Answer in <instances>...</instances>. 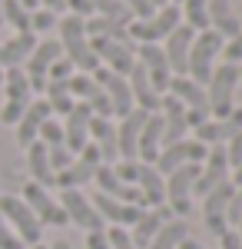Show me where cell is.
<instances>
[{"label":"cell","instance_id":"obj_1","mask_svg":"<svg viewBox=\"0 0 242 249\" xmlns=\"http://www.w3.org/2000/svg\"><path fill=\"white\" fill-rule=\"evenodd\" d=\"M56 30H60V47H63V57L73 63L76 73H93L100 67L96 53L90 50V37H86V27H83V17L76 14H63L56 20Z\"/></svg>","mask_w":242,"mask_h":249},{"label":"cell","instance_id":"obj_20","mask_svg":"<svg viewBox=\"0 0 242 249\" xmlns=\"http://www.w3.org/2000/svg\"><path fill=\"white\" fill-rule=\"evenodd\" d=\"M192 37H196V30H189L186 23H179V27H176V30L159 43V47H163V53H166V63H169V73H173V77H186Z\"/></svg>","mask_w":242,"mask_h":249},{"label":"cell","instance_id":"obj_35","mask_svg":"<svg viewBox=\"0 0 242 249\" xmlns=\"http://www.w3.org/2000/svg\"><path fill=\"white\" fill-rule=\"evenodd\" d=\"M27 170H30V183H37V186H43V190H50L56 179L53 166H50V156H47V146L43 143H30L27 146Z\"/></svg>","mask_w":242,"mask_h":249},{"label":"cell","instance_id":"obj_24","mask_svg":"<svg viewBox=\"0 0 242 249\" xmlns=\"http://www.w3.org/2000/svg\"><path fill=\"white\" fill-rule=\"evenodd\" d=\"M136 60H139V67L146 70L149 83H153L159 93H166L173 73H169V63H166L163 47H159V43H143V47H136Z\"/></svg>","mask_w":242,"mask_h":249},{"label":"cell","instance_id":"obj_26","mask_svg":"<svg viewBox=\"0 0 242 249\" xmlns=\"http://www.w3.org/2000/svg\"><path fill=\"white\" fill-rule=\"evenodd\" d=\"M126 83H130V93H133L136 110H143V113H159V100H163V93L149 83L146 70L139 67V60L133 63V70L126 73Z\"/></svg>","mask_w":242,"mask_h":249},{"label":"cell","instance_id":"obj_49","mask_svg":"<svg viewBox=\"0 0 242 249\" xmlns=\"http://www.w3.org/2000/svg\"><path fill=\"white\" fill-rule=\"evenodd\" d=\"M67 3V14H76V17H93V3L90 0H63Z\"/></svg>","mask_w":242,"mask_h":249},{"label":"cell","instance_id":"obj_18","mask_svg":"<svg viewBox=\"0 0 242 249\" xmlns=\"http://www.w3.org/2000/svg\"><path fill=\"white\" fill-rule=\"evenodd\" d=\"M232 193H236V186H232V179H229V183H223V186H216V190H209L203 196V223H206V230L212 232L216 239L229 230V223H225V210H229Z\"/></svg>","mask_w":242,"mask_h":249},{"label":"cell","instance_id":"obj_44","mask_svg":"<svg viewBox=\"0 0 242 249\" xmlns=\"http://www.w3.org/2000/svg\"><path fill=\"white\" fill-rule=\"evenodd\" d=\"M126 10H130V17L133 20H149L159 7H153V0H120Z\"/></svg>","mask_w":242,"mask_h":249},{"label":"cell","instance_id":"obj_61","mask_svg":"<svg viewBox=\"0 0 242 249\" xmlns=\"http://www.w3.org/2000/svg\"><path fill=\"white\" fill-rule=\"evenodd\" d=\"M236 196H239V199H242V186H236Z\"/></svg>","mask_w":242,"mask_h":249},{"label":"cell","instance_id":"obj_9","mask_svg":"<svg viewBox=\"0 0 242 249\" xmlns=\"http://www.w3.org/2000/svg\"><path fill=\"white\" fill-rule=\"evenodd\" d=\"M90 50L96 53L100 67H106V70L120 73V77H126V73L133 70V63H136V47H133V40L93 37L90 40Z\"/></svg>","mask_w":242,"mask_h":249},{"label":"cell","instance_id":"obj_14","mask_svg":"<svg viewBox=\"0 0 242 249\" xmlns=\"http://www.w3.org/2000/svg\"><path fill=\"white\" fill-rule=\"evenodd\" d=\"M232 179V166H229V156H225V146H209L206 150V160L199 163V176H196V196L203 199L209 190L223 186Z\"/></svg>","mask_w":242,"mask_h":249},{"label":"cell","instance_id":"obj_30","mask_svg":"<svg viewBox=\"0 0 242 249\" xmlns=\"http://www.w3.org/2000/svg\"><path fill=\"white\" fill-rule=\"evenodd\" d=\"M90 143L100 150V160L113 166L120 160V150H116V120H106V116H93L90 120Z\"/></svg>","mask_w":242,"mask_h":249},{"label":"cell","instance_id":"obj_43","mask_svg":"<svg viewBox=\"0 0 242 249\" xmlns=\"http://www.w3.org/2000/svg\"><path fill=\"white\" fill-rule=\"evenodd\" d=\"M106 243H110V249H139L136 243L130 239V230H123V226H106Z\"/></svg>","mask_w":242,"mask_h":249},{"label":"cell","instance_id":"obj_32","mask_svg":"<svg viewBox=\"0 0 242 249\" xmlns=\"http://www.w3.org/2000/svg\"><path fill=\"white\" fill-rule=\"evenodd\" d=\"M163 150V116L149 113L139 133V146H136V160L139 163H156V156Z\"/></svg>","mask_w":242,"mask_h":249},{"label":"cell","instance_id":"obj_25","mask_svg":"<svg viewBox=\"0 0 242 249\" xmlns=\"http://www.w3.org/2000/svg\"><path fill=\"white\" fill-rule=\"evenodd\" d=\"M90 203H93V210L100 213V219H103L106 226H123V230H130L133 223L139 219V213H143L139 206L120 203V199H113V196H103V193H93Z\"/></svg>","mask_w":242,"mask_h":249},{"label":"cell","instance_id":"obj_62","mask_svg":"<svg viewBox=\"0 0 242 249\" xmlns=\"http://www.w3.org/2000/svg\"><path fill=\"white\" fill-rule=\"evenodd\" d=\"M0 87H3V67H0Z\"/></svg>","mask_w":242,"mask_h":249},{"label":"cell","instance_id":"obj_38","mask_svg":"<svg viewBox=\"0 0 242 249\" xmlns=\"http://www.w3.org/2000/svg\"><path fill=\"white\" fill-rule=\"evenodd\" d=\"M179 14H183V23L189 30H209V0H183L179 3Z\"/></svg>","mask_w":242,"mask_h":249},{"label":"cell","instance_id":"obj_36","mask_svg":"<svg viewBox=\"0 0 242 249\" xmlns=\"http://www.w3.org/2000/svg\"><path fill=\"white\" fill-rule=\"evenodd\" d=\"M43 100H47L50 113H56L60 120L76 107L73 93H70V80H47V87H43Z\"/></svg>","mask_w":242,"mask_h":249},{"label":"cell","instance_id":"obj_51","mask_svg":"<svg viewBox=\"0 0 242 249\" xmlns=\"http://www.w3.org/2000/svg\"><path fill=\"white\" fill-rule=\"evenodd\" d=\"M86 249H110V243H106V232H86Z\"/></svg>","mask_w":242,"mask_h":249},{"label":"cell","instance_id":"obj_45","mask_svg":"<svg viewBox=\"0 0 242 249\" xmlns=\"http://www.w3.org/2000/svg\"><path fill=\"white\" fill-rule=\"evenodd\" d=\"M223 63L242 67V30L232 40H225V43H223Z\"/></svg>","mask_w":242,"mask_h":249},{"label":"cell","instance_id":"obj_50","mask_svg":"<svg viewBox=\"0 0 242 249\" xmlns=\"http://www.w3.org/2000/svg\"><path fill=\"white\" fill-rule=\"evenodd\" d=\"M219 249H242V239L236 236V230H225L219 236Z\"/></svg>","mask_w":242,"mask_h":249},{"label":"cell","instance_id":"obj_10","mask_svg":"<svg viewBox=\"0 0 242 249\" xmlns=\"http://www.w3.org/2000/svg\"><path fill=\"white\" fill-rule=\"evenodd\" d=\"M100 163H103V160H100V150H96L93 143H86V146L73 156V163H70L67 170L56 173L53 186H60V190H83V186L96 176Z\"/></svg>","mask_w":242,"mask_h":249},{"label":"cell","instance_id":"obj_48","mask_svg":"<svg viewBox=\"0 0 242 249\" xmlns=\"http://www.w3.org/2000/svg\"><path fill=\"white\" fill-rule=\"evenodd\" d=\"M225 156H229V166H232V170L242 166V133H236L229 143H225Z\"/></svg>","mask_w":242,"mask_h":249},{"label":"cell","instance_id":"obj_23","mask_svg":"<svg viewBox=\"0 0 242 249\" xmlns=\"http://www.w3.org/2000/svg\"><path fill=\"white\" fill-rule=\"evenodd\" d=\"M93 183H96V193H103V196H113V199H120V203H130V206H139V210H146V203H143V193L136 190V186H130V183H123V179L113 173V166H106V163H100V170H96Z\"/></svg>","mask_w":242,"mask_h":249},{"label":"cell","instance_id":"obj_11","mask_svg":"<svg viewBox=\"0 0 242 249\" xmlns=\"http://www.w3.org/2000/svg\"><path fill=\"white\" fill-rule=\"evenodd\" d=\"M20 199L30 206V213L37 216L40 226H53V230H63V226H67V213H63L60 199H56L50 190H43V186H37V183H27Z\"/></svg>","mask_w":242,"mask_h":249},{"label":"cell","instance_id":"obj_40","mask_svg":"<svg viewBox=\"0 0 242 249\" xmlns=\"http://www.w3.org/2000/svg\"><path fill=\"white\" fill-rule=\"evenodd\" d=\"M3 23H10L17 34H34L30 30V10L20 0H3Z\"/></svg>","mask_w":242,"mask_h":249},{"label":"cell","instance_id":"obj_29","mask_svg":"<svg viewBox=\"0 0 242 249\" xmlns=\"http://www.w3.org/2000/svg\"><path fill=\"white\" fill-rule=\"evenodd\" d=\"M143 110H133L130 116H123L116 123V150H120V160H136V146H139V133H143V123H146Z\"/></svg>","mask_w":242,"mask_h":249},{"label":"cell","instance_id":"obj_64","mask_svg":"<svg viewBox=\"0 0 242 249\" xmlns=\"http://www.w3.org/2000/svg\"><path fill=\"white\" fill-rule=\"evenodd\" d=\"M169 3H183V0H169Z\"/></svg>","mask_w":242,"mask_h":249},{"label":"cell","instance_id":"obj_33","mask_svg":"<svg viewBox=\"0 0 242 249\" xmlns=\"http://www.w3.org/2000/svg\"><path fill=\"white\" fill-rule=\"evenodd\" d=\"M37 47V34H14L10 40L0 43V67L10 70V67H23L27 57L34 53Z\"/></svg>","mask_w":242,"mask_h":249},{"label":"cell","instance_id":"obj_2","mask_svg":"<svg viewBox=\"0 0 242 249\" xmlns=\"http://www.w3.org/2000/svg\"><path fill=\"white\" fill-rule=\"evenodd\" d=\"M223 43L225 40L216 34V30H199L192 37V47H189V67H186V77L196 80V83H209L216 63L223 57Z\"/></svg>","mask_w":242,"mask_h":249},{"label":"cell","instance_id":"obj_42","mask_svg":"<svg viewBox=\"0 0 242 249\" xmlns=\"http://www.w3.org/2000/svg\"><path fill=\"white\" fill-rule=\"evenodd\" d=\"M56 20H60L56 14L37 7V10H30V30H34V34H47V30H53V27H56Z\"/></svg>","mask_w":242,"mask_h":249},{"label":"cell","instance_id":"obj_19","mask_svg":"<svg viewBox=\"0 0 242 249\" xmlns=\"http://www.w3.org/2000/svg\"><path fill=\"white\" fill-rule=\"evenodd\" d=\"M70 93H73L76 103H86L93 110V116L113 120V107H110V100H106V93H103V87L93 80V73H73L70 77Z\"/></svg>","mask_w":242,"mask_h":249},{"label":"cell","instance_id":"obj_27","mask_svg":"<svg viewBox=\"0 0 242 249\" xmlns=\"http://www.w3.org/2000/svg\"><path fill=\"white\" fill-rule=\"evenodd\" d=\"M50 107H47V100L43 96H37V100H30V107L23 110V116H20V123H17V143L27 150L30 143H37V136H40V126L50 120Z\"/></svg>","mask_w":242,"mask_h":249},{"label":"cell","instance_id":"obj_15","mask_svg":"<svg viewBox=\"0 0 242 249\" xmlns=\"http://www.w3.org/2000/svg\"><path fill=\"white\" fill-rule=\"evenodd\" d=\"M93 80L103 87V93L110 100L113 107V120H123V116H130L136 110V103H133V93H130V83L126 77H120V73H113L106 67H96L93 70Z\"/></svg>","mask_w":242,"mask_h":249},{"label":"cell","instance_id":"obj_37","mask_svg":"<svg viewBox=\"0 0 242 249\" xmlns=\"http://www.w3.org/2000/svg\"><path fill=\"white\" fill-rule=\"evenodd\" d=\"M186 239H189V223L173 216V219H166V223L159 226V232L153 236V243H149L146 249H179Z\"/></svg>","mask_w":242,"mask_h":249},{"label":"cell","instance_id":"obj_16","mask_svg":"<svg viewBox=\"0 0 242 249\" xmlns=\"http://www.w3.org/2000/svg\"><path fill=\"white\" fill-rule=\"evenodd\" d=\"M206 160V146L199 143V140H179V143H169V146H163L159 150V156H156V170L163 173V176H169L173 170H179V166H189V163H203Z\"/></svg>","mask_w":242,"mask_h":249},{"label":"cell","instance_id":"obj_4","mask_svg":"<svg viewBox=\"0 0 242 249\" xmlns=\"http://www.w3.org/2000/svg\"><path fill=\"white\" fill-rule=\"evenodd\" d=\"M183 23V14H179V3H166L159 7L149 20H133L126 27L133 47H143V43H163V40Z\"/></svg>","mask_w":242,"mask_h":249},{"label":"cell","instance_id":"obj_54","mask_svg":"<svg viewBox=\"0 0 242 249\" xmlns=\"http://www.w3.org/2000/svg\"><path fill=\"white\" fill-rule=\"evenodd\" d=\"M232 186H242V166L232 170Z\"/></svg>","mask_w":242,"mask_h":249},{"label":"cell","instance_id":"obj_41","mask_svg":"<svg viewBox=\"0 0 242 249\" xmlns=\"http://www.w3.org/2000/svg\"><path fill=\"white\" fill-rule=\"evenodd\" d=\"M37 140L43 143V146H47V150H56V146H67V143H63V123L50 116V120H47V123L40 126V136H37Z\"/></svg>","mask_w":242,"mask_h":249},{"label":"cell","instance_id":"obj_6","mask_svg":"<svg viewBox=\"0 0 242 249\" xmlns=\"http://www.w3.org/2000/svg\"><path fill=\"white\" fill-rule=\"evenodd\" d=\"M0 219L17 232L23 246H37L40 236H43V226L37 223V216L30 213V206L20 196H10V193L0 196Z\"/></svg>","mask_w":242,"mask_h":249},{"label":"cell","instance_id":"obj_59","mask_svg":"<svg viewBox=\"0 0 242 249\" xmlns=\"http://www.w3.org/2000/svg\"><path fill=\"white\" fill-rule=\"evenodd\" d=\"M0 27H3V0H0Z\"/></svg>","mask_w":242,"mask_h":249},{"label":"cell","instance_id":"obj_12","mask_svg":"<svg viewBox=\"0 0 242 249\" xmlns=\"http://www.w3.org/2000/svg\"><path fill=\"white\" fill-rule=\"evenodd\" d=\"M60 206H63V213H67V223L80 226L83 232L106 230V223L100 219V213L93 210L90 196H86L83 190H60Z\"/></svg>","mask_w":242,"mask_h":249},{"label":"cell","instance_id":"obj_39","mask_svg":"<svg viewBox=\"0 0 242 249\" xmlns=\"http://www.w3.org/2000/svg\"><path fill=\"white\" fill-rule=\"evenodd\" d=\"M90 3H93V17L113 20V23H123V27H130V23H133L130 10H126L120 0H90Z\"/></svg>","mask_w":242,"mask_h":249},{"label":"cell","instance_id":"obj_56","mask_svg":"<svg viewBox=\"0 0 242 249\" xmlns=\"http://www.w3.org/2000/svg\"><path fill=\"white\" fill-rule=\"evenodd\" d=\"M20 3H23L27 10H37V0H20Z\"/></svg>","mask_w":242,"mask_h":249},{"label":"cell","instance_id":"obj_28","mask_svg":"<svg viewBox=\"0 0 242 249\" xmlns=\"http://www.w3.org/2000/svg\"><path fill=\"white\" fill-rule=\"evenodd\" d=\"M136 190L143 193V203L146 210L153 206H166V176L156 170L153 163H139V173H136Z\"/></svg>","mask_w":242,"mask_h":249},{"label":"cell","instance_id":"obj_46","mask_svg":"<svg viewBox=\"0 0 242 249\" xmlns=\"http://www.w3.org/2000/svg\"><path fill=\"white\" fill-rule=\"evenodd\" d=\"M76 70H73V63L67 57H60V60H53V67H50V73H47V80H70Z\"/></svg>","mask_w":242,"mask_h":249},{"label":"cell","instance_id":"obj_34","mask_svg":"<svg viewBox=\"0 0 242 249\" xmlns=\"http://www.w3.org/2000/svg\"><path fill=\"white\" fill-rule=\"evenodd\" d=\"M209 30H216L223 40H232L242 30L239 17L232 14V0H209Z\"/></svg>","mask_w":242,"mask_h":249},{"label":"cell","instance_id":"obj_13","mask_svg":"<svg viewBox=\"0 0 242 249\" xmlns=\"http://www.w3.org/2000/svg\"><path fill=\"white\" fill-rule=\"evenodd\" d=\"M60 57H63V47H60V40H37L34 53L27 57V63H23V73H27V80H30V90H34V93L43 96L47 73H50L53 60H60Z\"/></svg>","mask_w":242,"mask_h":249},{"label":"cell","instance_id":"obj_21","mask_svg":"<svg viewBox=\"0 0 242 249\" xmlns=\"http://www.w3.org/2000/svg\"><path fill=\"white\" fill-rule=\"evenodd\" d=\"M90 120H93V110L86 103H76L73 110L60 120L63 123V143H67V150L73 156L90 143Z\"/></svg>","mask_w":242,"mask_h":249},{"label":"cell","instance_id":"obj_57","mask_svg":"<svg viewBox=\"0 0 242 249\" xmlns=\"http://www.w3.org/2000/svg\"><path fill=\"white\" fill-rule=\"evenodd\" d=\"M169 0H153V7H166Z\"/></svg>","mask_w":242,"mask_h":249},{"label":"cell","instance_id":"obj_5","mask_svg":"<svg viewBox=\"0 0 242 249\" xmlns=\"http://www.w3.org/2000/svg\"><path fill=\"white\" fill-rule=\"evenodd\" d=\"M196 176H199V163L179 166L166 176V210L176 219H186L196 203Z\"/></svg>","mask_w":242,"mask_h":249},{"label":"cell","instance_id":"obj_63","mask_svg":"<svg viewBox=\"0 0 242 249\" xmlns=\"http://www.w3.org/2000/svg\"><path fill=\"white\" fill-rule=\"evenodd\" d=\"M239 83H242V67H239Z\"/></svg>","mask_w":242,"mask_h":249},{"label":"cell","instance_id":"obj_53","mask_svg":"<svg viewBox=\"0 0 242 249\" xmlns=\"http://www.w3.org/2000/svg\"><path fill=\"white\" fill-rule=\"evenodd\" d=\"M179 249H209V246H203V243H196V239H192V236H189L186 243H183V246Z\"/></svg>","mask_w":242,"mask_h":249},{"label":"cell","instance_id":"obj_3","mask_svg":"<svg viewBox=\"0 0 242 249\" xmlns=\"http://www.w3.org/2000/svg\"><path fill=\"white\" fill-rule=\"evenodd\" d=\"M236 87H239V67L232 63H216L212 77L206 83V100H209V116L223 120L236 107Z\"/></svg>","mask_w":242,"mask_h":249},{"label":"cell","instance_id":"obj_47","mask_svg":"<svg viewBox=\"0 0 242 249\" xmlns=\"http://www.w3.org/2000/svg\"><path fill=\"white\" fill-rule=\"evenodd\" d=\"M0 249H27L23 243H20V236L10 230L3 219H0Z\"/></svg>","mask_w":242,"mask_h":249},{"label":"cell","instance_id":"obj_17","mask_svg":"<svg viewBox=\"0 0 242 249\" xmlns=\"http://www.w3.org/2000/svg\"><path fill=\"white\" fill-rule=\"evenodd\" d=\"M192 133H196L192 140H199L206 150H209V146H225L236 133H242V107H232V113L223 116V120H212V116H209V120L199 123Z\"/></svg>","mask_w":242,"mask_h":249},{"label":"cell","instance_id":"obj_8","mask_svg":"<svg viewBox=\"0 0 242 249\" xmlns=\"http://www.w3.org/2000/svg\"><path fill=\"white\" fill-rule=\"evenodd\" d=\"M169 96H176L183 107H186V116H189V130H196L199 123L209 120V100H206V87L196 83L189 77H173L166 87Z\"/></svg>","mask_w":242,"mask_h":249},{"label":"cell","instance_id":"obj_7","mask_svg":"<svg viewBox=\"0 0 242 249\" xmlns=\"http://www.w3.org/2000/svg\"><path fill=\"white\" fill-rule=\"evenodd\" d=\"M3 90H7V103H3V110H0V123L17 126L23 110H27L30 100H34V90H30V80L23 73V67L3 70Z\"/></svg>","mask_w":242,"mask_h":249},{"label":"cell","instance_id":"obj_52","mask_svg":"<svg viewBox=\"0 0 242 249\" xmlns=\"http://www.w3.org/2000/svg\"><path fill=\"white\" fill-rule=\"evenodd\" d=\"M37 3L43 7V10L56 14V17H60V14H67V3H63V0H37Z\"/></svg>","mask_w":242,"mask_h":249},{"label":"cell","instance_id":"obj_58","mask_svg":"<svg viewBox=\"0 0 242 249\" xmlns=\"http://www.w3.org/2000/svg\"><path fill=\"white\" fill-rule=\"evenodd\" d=\"M236 236H239V239H242V219H239V226H236Z\"/></svg>","mask_w":242,"mask_h":249},{"label":"cell","instance_id":"obj_60","mask_svg":"<svg viewBox=\"0 0 242 249\" xmlns=\"http://www.w3.org/2000/svg\"><path fill=\"white\" fill-rule=\"evenodd\" d=\"M27 249H47V246H43V243H37V246H27Z\"/></svg>","mask_w":242,"mask_h":249},{"label":"cell","instance_id":"obj_55","mask_svg":"<svg viewBox=\"0 0 242 249\" xmlns=\"http://www.w3.org/2000/svg\"><path fill=\"white\" fill-rule=\"evenodd\" d=\"M47 249H70V243H63V239H56V243H50Z\"/></svg>","mask_w":242,"mask_h":249},{"label":"cell","instance_id":"obj_22","mask_svg":"<svg viewBox=\"0 0 242 249\" xmlns=\"http://www.w3.org/2000/svg\"><path fill=\"white\" fill-rule=\"evenodd\" d=\"M159 116H163V146L179 143V140H186V136H189L186 107H183L176 96L163 93V100H159Z\"/></svg>","mask_w":242,"mask_h":249},{"label":"cell","instance_id":"obj_31","mask_svg":"<svg viewBox=\"0 0 242 249\" xmlns=\"http://www.w3.org/2000/svg\"><path fill=\"white\" fill-rule=\"evenodd\" d=\"M166 219H173V213L166 210V206H153V210H143L139 213V219L130 226V239L136 243L139 249H146L149 243H153V236L159 232V226L166 223Z\"/></svg>","mask_w":242,"mask_h":249}]
</instances>
